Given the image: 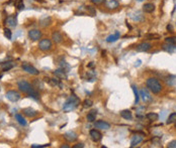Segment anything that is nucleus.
I'll return each instance as SVG.
<instances>
[{
	"mask_svg": "<svg viewBox=\"0 0 176 148\" xmlns=\"http://www.w3.org/2000/svg\"><path fill=\"white\" fill-rule=\"evenodd\" d=\"M18 86V89L20 90L21 92H23V93H26L29 95V97L34 98V100H38V92H36L34 90V88H32V86L30 85L29 83H27L26 81H19L17 84Z\"/></svg>",
	"mask_w": 176,
	"mask_h": 148,
	"instance_id": "1",
	"label": "nucleus"
},
{
	"mask_svg": "<svg viewBox=\"0 0 176 148\" xmlns=\"http://www.w3.org/2000/svg\"><path fill=\"white\" fill-rule=\"evenodd\" d=\"M80 103V100L77 96L72 95L70 98L67 99V101L65 102L64 106H63V111L64 112H71L73 110H75L77 108V106Z\"/></svg>",
	"mask_w": 176,
	"mask_h": 148,
	"instance_id": "2",
	"label": "nucleus"
},
{
	"mask_svg": "<svg viewBox=\"0 0 176 148\" xmlns=\"http://www.w3.org/2000/svg\"><path fill=\"white\" fill-rule=\"evenodd\" d=\"M146 85H147V88L152 92L153 94H159L162 90V86L160 84V82L158 81L155 78H150V79L147 80L146 82Z\"/></svg>",
	"mask_w": 176,
	"mask_h": 148,
	"instance_id": "3",
	"label": "nucleus"
},
{
	"mask_svg": "<svg viewBox=\"0 0 176 148\" xmlns=\"http://www.w3.org/2000/svg\"><path fill=\"white\" fill-rule=\"evenodd\" d=\"M21 68H22V70H23L24 72L30 74V75L36 76V75H38V74H40V72H38V70L36 69V68L32 67V65H29V64H27V63H23V64H22Z\"/></svg>",
	"mask_w": 176,
	"mask_h": 148,
	"instance_id": "4",
	"label": "nucleus"
},
{
	"mask_svg": "<svg viewBox=\"0 0 176 148\" xmlns=\"http://www.w3.org/2000/svg\"><path fill=\"white\" fill-rule=\"evenodd\" d=\"M38 47H40V49L42 51H50L51 47H52V41L48 39H42V41H40V43H38Z\"/></svg>",
	"mask_w": 176,
	"mask_h": 148,
	"instance_id": "5",
	"label": "nucleus"
},
{
	"mask_svg": "<svg viewBox=\"0 0 176 148\" xmlns=\"http://www.w3.org/2000/svg\"><path fill=\"white\" fill-rule=\"evenodd\" d=\"M5 96L10 102H16L20 99V94L15 91H8Z\"/></svg>",
	"mask_w": 176,
	"mask_h": 148,
	"instance_id": "6",
	"label": "nucleus"
},
{
	"mask_svg": "<svg viewBox=\"0 0 176 148\" xmlns=\"http://www.w3.org/2000/svg\"><path fill=\"white\" fill-rule=\"evenodd\" d=\"M28 36L32 41H38L42 37V32L38 29H32V30L28 31Z\"/></svg>",
	"mask_w": 176,
	"mask_h": 148,
	"instance_id": "7",
	"label": "nucleus"
},
{
	"mask_svg": "<svg viewBox=\"0 0 176 148\" xmlns=\"http://www.w3.org/2000/svg\"><path fill=\"white\" fill-rule=\"evenodd\" d=\"M95 128H98V129L101 130H108L110 128V125H109L107 122H104L102 120H99V121H96L94 123Z\"/></svg>",
	"mask_w": 176,
	"mask_h": 148,
	"instance_id": "8",
	"label": "nucleus"
},
{
	"mask_svg": "<svg viewBox=\"0 0 176 148\" xmlns=\"http://www.w3.org/2000/svg\"><path fill=\"white\" fill-rule=\"evenodd\" d=\"M90 138L93 140L94 142H98L99 140L101 139V137H102V135H101V133L98 131V130L96 129H93V130H90Z\"/></svg>",
	"mask_w": 176,
	"mask_h": 148,
	"instance_id": "9",
	"label": "nucleus"
},
{
	"mask_svg": "<svg viewBox=\"0 0 176 148\" xmlns=\"http://www.w3.org/2000/svg\"><path fill=\"white\" fill-rule=\"evenodd\" d=\"M140 96L142 97V99H143L144 102H150V101H152L151 95H150L149 92H148L146 89H142L141 91H140Z\"/></svg>",
	"mask_w": 176,
	"mask_h": 148,
	"instance_id": "10",
	"label": "nucleus"
},
{
	"mask_svg": "<svg viewBox=\"0 0 176 148\" xmlns=\"http://www.w3.org/2000/svg\"><path fill=\"white\" fill-rule=\"evenodd\" d=\"M64 138L67 140V141L73 142L77 139V135H76V133H74V132L69 131V132H66V133L64 134Z\"/></svg>",
	"mask_w": 176,
	"mask_h": 148,
	"instance_id": "11",
	"label": "nucleus"
},
{
	"mask_svg": "<svg viewBox=\"0 0 176 148\" xmlns=\"http://www.w3.org/2000/svg\"><path fill=\"white\" fill-rule=\"evenodd\" d=\"M143 141V136L141 135H135L131 141V147H136L138 144H140Z\"/></svg>",
	"mask_w": 176,
	"mask_h": 148,
	"instance_id": "12",
	"label": "nucleus"
},
{
	"mask_svg": "<svg viewBox=\"0 0 176 148\" xmlns=\"http://www.w3.org/2000/svg\"><path fill=\"white\" fill-rule=\"evenodd\" d=\"M54 75L56 76L58 79H61V80H66L67 79V75H66V72L62 69H58L54 72Z\"/></svg>",
	"mask_w": 176,
	"mask_h": 148,
	"instance_id": "13",
	"label": "nucleus"
},
{
	"mask_svg": "<svg viewBox=\"0 0 176 148\" xmlns=\"http://www.w3.org/2000/svg\"><path fill=\"white\" fill-rule=\"evenodd\" d=\"M163 49L170 53H173L176 51V45H172V43H166L165 45H163Z\"/></svg>",
	"mask_w": 176,
	"mask_h": 148,
	"instance_id": "14",
	"label": "nucleus"
},
{
	"mask_svg": "<svg viewBox=\"0 0 176 148\" xmlns=\"http://www.w3.org/2000/svg\"><path fill=\"white\" fill-rule=\"evenodd\" d=\"M151 49V45L149 43H142L137 47V51H147Z\"/></svg>",
	"mask_w": 176,
	"mask_h": 148,
	"instance_id": "15",
	"label": "nucleus"
},
{
	"mask_svg": "<svg viewBox=\"0 0 176 148\" xmlns=\"http://www.w3.org/2000/svg\"><path fill=\"white\" fill-rule=\"evenodd\" d=\"M105 5H106V7H108L109 9H115L118 7L119 4L116 0H106Z\"/></svg>",
	"mask_w": 176,
	"mask_h": 148,
	"instance_id": "16",
	"label": "nucleus"
},
{
	"mask_svg": "<svg viewBox=\"0 0 176 148\" xmlns=\"http://www.w3.org/2000/svg\"><path fill=\"white\" fill-rule=\"evenodd\" d=\"M6 24L9 27H15L16 24H17V20H16L15 16H9L6 19Z\"/></svg>",
	"mask_w": 176,
	"mask_h": 148,
	"instance_id": "17",
	"label": "nucleus"
},
{
	"mask_svg": "<svg viewBox=\"0 0 176 148\" xmlns=\"http://www.w3.org/2000/svg\"><path fill=\"white\" fill-rule=\"evenodd\" d=\"M52 39L56 43H62V41H63V36L59 31H55V32L52 34Z\"/></svg>",
	"mask_w": 176,
	"mask_h": 148,
	"instance_id": "18",
	"label": "nucleus"
},
{
	"mask_svg": "<svg viewBox=\"0 0 176 148\" xmlns=\"http://www.w3.org/2000/svg\"><path fill=\"white\" fill-rule=\"evenodd\" d=\"M23 114L25 116H27V117L32 118L36 115V111L32 109V108H25V109H23Z\"/></svg>",
	"mask_w": 176,
	"mask_h": 148,
	"instance_id": "19",
	"label": "nucleus"
},
{
	"mask_svg": "<svg viewBox=\"0 0 176 148\" xmlns=\"http://www.w3.org/2000/svg\"><path fill=\"white\" fill-rule=\"evenodd\" d=\"M13 67H14V64L12 63V61H7V63H3V64H1V66H0V68H1V70H2L3 72L9 71V70H11Z\"/></svg>",
	"mask_w": 176,
	"mask_h": 148,
	"instance_id": "20",
	"label": "nucleus"
},
{
	"mask_svg": "<svg viewBox=\"0 0 176 148\" xmlns=\"http://www.w3.org/2000/svg\"><path fill=\"white\" fill-rule=\"evenodd\" d=\"M143 10L147 13H151L155 10V5L153 3H147L143 6Z\"/></svg>",
	"mask_w": 176,
	"mask_h": 148,
	"instance_id": "21",
	"label": "nucleus"
},
{
	"mask_svg": "<svg viewBox=\"0 0 176 148\" xmlns=\"http://www.w3.org/2000/svg\"><path fill=\"white\" fill-rule=\"evenodd\" d=\"M121 116L125 120H131L133 118V115H131V112L129 110H123L121 112Z\"/></svg>",
	"mask_w": 176,
	"mask_h": 148,
	"instance_id": "22",
	"label": "nucleus"
},
{
	"mask_svg": "<svg viewBox=\"0 0 176 148\" xmlns=\"http://www.w3.org/2000/svg\"><path fill=\"white\" fill-rule=\"evenodd\" d=\"M118 39H119V32H118V31H116V32L113 33V34L107 36L106 37V41H107V43H114V41H116Z\"/></svg>",
	"mask_w": 176,
	"mask_h": 148,
	"instance_id": "23",
	"label": "nucleus"
},
{
	"mask_svg": "<svg viewBox=\"0 0 176 148\" xmlns=\"http://www.w3.org/2000/svg\"><path fill=\"white\" fill-rule=\"evenodd\" d=\"M96 115H97L96 110H91V111L88 113V115H87L86 118L89 122H94L95 119H96Z\"/></svg>",
	"mask_w": 176,
	"mask_h": 148,
	"instance_id": "24",
	"label": "nucleus"
},
{
	"mask_svg": "<svg viewBox=\"0 0 176 148\" xmlns=\"http://www.w3.org/2000/svg\"><path fill=\"white\" fill-rule=\"evenodd\" d=\"M166 83H167V85L169 86H174L176 85V77L175 76H169L168 78H166Z\"/></svg>",
	"mask_w": 176,
	"mask_h": 148,
	"instance_id": "25",
	"label": "nucleus"
},
{
	"mask_svg": "<svg viewBox=\"0 0 176 148\" xmlns=\"http://www.w3.org/2000/svg\"><path fill=\"white\" fill-rule=\"evenodd\" d=\"M146 117H147V119L150 120V121H157V120L159 119V115H158L157 113H148L147 115H146Z\"/></svg>",
	"mask_w": 176,
	"mask_h": 148,
	"instance_id": "26",
	"label": "nucleus"
},
{
	"mask_svg": "<svg viewBox=\"0 0 176 148\" xmlns=\"http://www.w3.org/2000/svg\"><path fill=\"white\" fill-rule=\"evenodd\" d=\"M15 119L17 120V122L20 124L21 126H25L26 125V121L24 120V118L22 117L20 114H15Z\"/></svg>",
	"mask_w": 176,
	"mask_h": 148,
	"instance_id": "27",
	"label": "nucleus"
},
{
	"mask_svg": "<svg viewBox=\"0 0 176 148\" xmlns=\"http://www.w3.org/2000/svg\"><path fill=\"white\" fill-rule=\"evenodd\" d=\"M174 122H176V113L170 114L169 117H168V119H167V121H166V123L172 124V123H174Z\"/></svg>",
	"mask_w": 176,
	"mask_h": 148,
	"instance_id": "28",
	"label": "nucleus"
},
{
	"mask_svg": "<svg viewBox=\"0 0 176 148\" xmlns=\"http://www.w3.org/2000/svg\"><path fill=\"white\" fill-rule=\"evenodd\" d=\"M131 89H133L134 94H135V104H138V103H139V100H140V96H139V93H138L137 87L133 85V86H131Z\"/></svg>",
	"mask_w": 176,
	"mask_h": 148,
	"instance_id": "29",
	"label": "nucleus"
},
{
	"mask_svg": "<svg viewBox=\"0 0 176 148\" xmlns=\"http://www.w3.org/2000/svg\"><path fill=\"white\" fill-rule=\"evenodd\" d=\"M86 10L88 11L89 13H90L92 16H94L95 14H96V10L94 9V7L93 6H90V5H88V6H86Z\"/></svg>",
	"mask_w": 176,
	"mask_h": 148,
	"instance_id": "30",
	"label": "nucleus"
},
{
	"mask_svg": "<svg viewBox=\"0 0 176 148\" xmlns=\"http://www.w3.org/2000/svg\"><path fill=\"white\" fill-rule=\"evenodd\" d=\"M4 35H5V37H7L8 39H11L12 34L9 28H4Z\"/></svg>",
	"mask_w": 176,
	"mask_h": 148,
	"instance_id": "31",
	"label": "nucleus"
},
{
	"mask_svg": "<svg viewBox=\"0 0 176 148\" xmlns=\"http://www.w3.org/2000/svg\"><path fill=\"white\" fill-rule=\"evenodd\" d=\"M60 69H62V70H64L65 72H68L69 70H70V66L68 65L67 63H61V68Z\"/></svg>",
	"mask_w": 176,
	"mask_h": 148,
	"instance_id": "32",
	"label": "nucleus"
},
{
	"mask_svg": "<svg viewBox=\"0 0 176 148\" xmlns=\"http://www.w3.org/2000/svg\"><path fill=\"white\" fill-rule=\"evenodd\" d=\"M152 143L155 144V146H157V147H160V146H161V144H160V138H158V137H155L154 139H152Z\"/></svg>",
	"mask_w": 176,
	"mask_h": 148,
	"instance_id": "33",
	"label": "nucleus"
},
{
	"mask_svg": "<svg viewBox=\"0 0 176 148\" xmlns=\"http://www.w3.org/2000/svg\"><path fill=\"white\" fill-rule=\"evenodd\" d=\"M15 6L17 7V9H22L24 7V4H23V1L22 0H18L17 2H16V4H15Z\"/></svg>",
	"mask_w": 176,
	"mask_h": 148,
	"instance_id": "34",
	"label": "nucleus"
},
{
	"mask_svg": "<svg viewBox=\"0 0 176 148\" xmlns=\"http://www.w3.org/2000/svg\"><path fill=\"white\" fill-rule=\"evenodd\" d=\"M166 43L175 45V43H176V39H174V37H168V39H166Z\"/></svg>",
	"mask_w": 176,
	"mask_h": 148,
	"instance_id": "35",
	"label": "nucleus"
},
{
	"mask_svg": "<svg viewBox=\"0 0 176 148\" xmlns=\"http://www.w3.org/2000/svg\"><path fill=\"white\" fill-rule=\"evenodd\" d=\"M84 106L85 108H88V107H91L92 106V101L91 100H85L84 101Z\"/></svg>",
	"mask_w": 176,
	"mask_h": 148,
	"instance_id": "36",
	"label": "nucleus"
},
{
	"mask_svg": "<svg viewBox=\"0 0 176 148\" xmlns=\"http://www.w3.org/2000/svg\"><path fill=\"white\" fill-rule=\"evenodd\" d=\"M147 37H148V39H160V35H158V34H148Z\"/></svg>",
	"mask_w": 176,
	"mask_h": 148,
	"instance_id": "37",
	"label": "nucleus"
},
{
	"mask_svg": "<svg viewBox=\"0 0 176 148\" xmlns=\"http://www.w3.org/2000/svg\"><path fill=\"white\" fill-rule=\"evenodd\" d=\"M168 147L169 148H176V140H173L171 141L169 144H168Z\"/></svg>",
	"mask_w": 176,
	"mask_h": 148,
	"instance_id": "38",
	"label": "nucleus"
},
{
	"mask_svg": "<svg viewBox=\"0 0 176 148\" xmlns=\"http://www.w3.org/2000/svg\"><path fill=\"white\" fill-rule=\"evenodd\" d=\"M47 146H50V144H45V145H32V148H40V147H47Z\"/></svg>",
	"mask_w": 176,
	"mask_h": 148,
	"instance_id": "39",
	"label": "nucleus"
},
{
	"mask_svg": "<svg viewBox=\"0 0 176 148\" xmlns=\"http://www.w3.org/2000/svg\"><path fill=\"white\" fill-rule=\"evenodd\" d=\"M104 1H105V0H92V2L95 3V4H99V3L104 2Z\"/></svg>",
	"mask_w": 176,
	"mask_h": 148,
	"instance_id": "40",
	"label": "nucleus"
},
{
	"mask_svg": "<svg viewBox=\"0 0 176 148\" xmlns=\"http://www.w3.org/2000/svg\"><path fill=\"white\" fill-rule=\"evenodd\" d=\"M73 147H74V148H83V147H84V144L79 143V144H77V145H74Z\"/></svg>",
	"mask_w": 176,
	"mask_h": 148,
	"instance_id": "41",
	"label": "nucleus"
},
{
	"mask_svg": "<svg viewBox=\"0 0 176 148\" xmlns=\"http://www.w3.org/2000/svg\"><path fill=\"white\" fill-rule=\"evenodd\" d=\"M17 1H18V0H10V1H9V3H14V5H15V4H16V2H17Z\"/></svg>",
	"mask_w": 176,
	"mask_h": 148,
	"instance_id": "42",
	"label": "nucleus"
},
{
	"mask_svg": "<svg viewBox=\"0 0 176 148\" xmlns=\"http://www.w3.org/2000/svg\"><path fill=\"white\" fill-rule=\"evenodd\" d=\"M140 64H141V61H136V65H135V67H139V66H140Z\"/></svg>",
	"mask_w": 176,
	"mask_h": 148,
	"instance_id": "43",
	"label": "nucleus"
},
{
	"mask_svg": "<svg viewBox=\"0 0 176 148\" xmlns=\"http://www.w3.org/2000/svg\"><path fill=\"white\" fill-rule=\"evenodd\" d=\"M167 29H168V30H172V26H171V25H168Z\"/></svg>",
	"mask_w": 176,
	"mask_h": 148,
	"instance_id": "44",
	"label": "nucleus"
},
{
	"mask_svg": "<svg viewBox=\"0 0 176 148\" xmlns=\"http://www.w3.org/2000/svg\"><path fill=\"white\" fill-rule=\"evenodd\" d=\"M61 148H69V146L68 145H62L61 146Z\"/></svg>",
	"mask_w": 176,
	"mask_h": 148,
	"instance_id": "45",
	"label": "nucleus"
},
{
	"mask_svg": "<svg viewBox=\"0 0 176 148\" xmlns=\"http://www.w3.org/2000/svg\"><path fill=\"white\" fill-rule=\"evenodd\" d=\"M89 67H91V68H92V67H93V63H90V65H89Z\"/></svg>",
	"mask_w": 176,
	"mask_h": 148,
	"instance_id": "46",
	"label": "nucleus"
},
{
	"mask_svg": "<svg viewBox=\"0 0 176 148\" xmlns=\"http://www.w3.org/2000/svg\"><path fill=\"white\" fill-rule=\"evenodd\" d=\"M138 1H144V0H138Z\"/></svg>",
	"mask_w": 176,
	"mask_h": 148,
	"instance_id": "47",
	"label": "nucleus"
},
{
	"mask_svg": "<svg viewBox=\"0 0 176 148\" xmlns=\"http://www.w3.org/2000/svg\"><path fill=\"white\" fill-rule=\"evenodd\" d=\"M2 77V75H0V78H1Z\"/></svg>",
	"mask_w": 176,
	"mask_h": 148,
	"instance_id": "48",
	"label": "nucleus"
},
{
	"mask_svg": "<svg viewBox=\"0 0 176 148\" xmlns=\"http://www.w3.org/2000/svg\"><path fill=\"white\" fill-rule=\"evenodd\" d=\"M175 128H176V124H175Z\"/></svg>",
	"mask_w": 176,
	"mask_h": 148,
	"instance_id": "49",
	"label": "nucleus"
},
{
	"mask_svg": "<svg viewBox=\"0 0 176 148\" xmlns=\"http://www.w3.org/2000/svg\"><path fill=\"white\" fill-rule=\"evenodd\" d=\"M175 110H176V108H175Z\"/></svg>",
	"mask_w": 176,
	"mask_h": 148,
	"instance_id": "50",
	"label": "nucleus"
}]
</instances>
